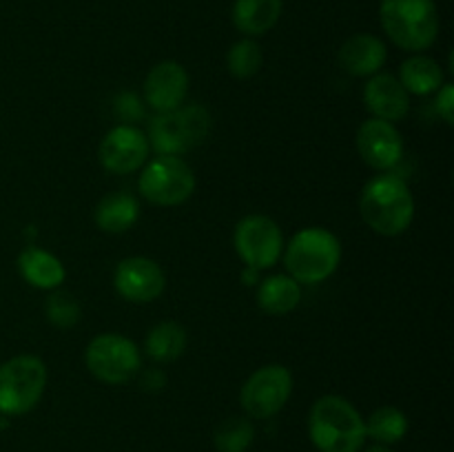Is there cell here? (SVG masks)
<instances>
[{
  "label": "cell",
  "instance_id": "cell-6",
  "mask_svg": "<svg viewBox=\"0 0 454 452\" xmlns=\"http://www.w3.org/2000/svg\"><path fill=\"white\" fill-rule=\"evenodd\" d=\"M47 366L35 355H16L0 363V412L27 415L38 406L47 390Z\"/></svg>",
  "mask_w": 454,
  "mask_h": 452
},
{
  "label": "cell",
  "instance_id": "cell-18",
  "mask_svg": "<svg viewBox=\"0 0 454 452\" xmlns=\"http://www.w3.org/2000/svg\"><path fill=\"white\" fill-rule=\"evenodd\" d=\"M140 217V202L129 191H114L98 202L93 220L96 226L105 233H124L131 229Z\"/></svg>",
  "mask_w": 454,
  "mask_h": 452
},
{
  "label": "cell",
  "instance_id": "cell-3",
  "mask_svg": "<svg viewBox=\"0 0 454 452\" xmlns=\"http://www.w3.org/2000/svg\"><path fill=\"white\" fill-rule=\"evenodd\" d=\"M380 20L399 49L421 53L437 43L439 12L434 0H381Z\"/></svg>",
  "mask_w": 454,
  "mask_h": 452
},
{
  "label": "cell",
  "instance_id": "cell-7",
  "mask_svg": "<svg viewBox=\"0 0 454 452\" xmlns=\"http://www.w3.org/2000/svg\"><path fill=\"white\" fill-rule=\"evenodd\" d=\"M84 363L98 381L120 386L131 381L142 368V355L136 341L118 332H102L89 341Z\"/></svg>",
  "mask_w": 454,
  "mask_h": 452
},
{
  "label": "cell",
  "instance_id": "cell-17",
  "mask_svg": "<svg viewBox=\"0 0 454 452\" xmlns=\"http://www.w3.org/2000/svg\"><path fill=\"white\" fill-rule=\"evenodd\" d=\"M18 270L29 286L40 288V291H56L67 277L62 261L53 253L34 246V244L22 248V253L18 255Z\"/></svg>",
  "mask_w": 454,
  "mask_h": 452
},
{
  "label": "cell",
  "instance_id": "cell-24",
  "mask_svg": "<svg viewBox=\"0 0 454 452\" xmlns=\"http://www.w3.org/2000/svg\"><path fill=\"white\" fill-rule=\"evenodd\" d=\"M213 441L220 452H247L255 441V425L247 417H229L215 428Z\"/></svg>",
  "mask_w": 454,
  "mask_h": 452
},
{
  "label": "cell",
  "instance_id": "cell-14",
  "mask_svg": "<svg viewBox=\"0 0 454 452\" xmlns=\"http://www.w3.org/2000/svg\"><path fill=\"white\" fill-rule=\"evenodd\" d=\"M189 93V74L176 60H164L146 74L145 102L158 113L184 105Z\"/></svg>",
  "mask_w": 454,
  "mask_h": 452
},
{
  "label": "cell",
  "instance_id": "cell-23",
  "mask_svg": "<svg viewBox=\"0 0 454 452\" xmlns=\"http://www.w3.org/2000/svg\"><path fill=\"white\" fill-rule=\"evenodd\" d=\"M408 433V417L395 406H381L368 417L366 437L375 439L377 443L393 446L399 443Z\"/></svg>",
  "mask_w": 454,
  "mask_h": 452
},
{
  "label": "cell",
  "instance_id": "cell-25",
  "mask_svg": "<svg viewBox=\"0 0 454 452\" xmlns=\"http://www.w3.org/2000/svg\"><path fill=\"white\" fill-rule=\"evenodd\" d=\"M262 56L260 44L253 38H242L229 49L226 53V66H229V74L238 80H248L262 69Z\"/></svg>",
  "mask_w": 454,
  "mask_h": 452
},
{
  "label": "cell",
  "instance_id": "cell-11",
  "mask_svg": "<svg viewBox=\"0 0 454 452\" xmlns=\"http://www.w3.org/2000/svg\"><path fill=\"white\" fill-rule=\"evenodd\" d=\"M149 153L151 144L145 131H140L136 124H118L102 137L98 160L109 173L127 175L146 164Z\"/></svg>",
  "mask_w": 454,
  "mask_h": 452
},
{
  "label": "cell",
  "instance_id": "cell-9",
  "mask_svg": "<svg viewBox=\"0 0 454 452\" xmlns=\"http://www.w3.org/2000/svg\"><path fill=\"white\" fill-rule=\"evenodd\" d=\"M293 394V375L282 363L262 366L244 381L239 403L253 419H270L284 410Z\"/></svg>",
  "mask_w": 454,
  "mask_h": 452
},
{
  "label": "cell",
  "instance_id": "cell-20",
  "mask_svg": "<svg viewBox=\"0 0 454 452\" xmlns=\"http://www.w3.org/2000/svg\"><path fill=\"white\" fill-rule=\"evenodd\" d=\"M301 301V284L291 275H270L257 286V306L266 315H288Z\"/></svg>",
  "mask_w": 454,
  "mask_h": 452
},
{
  "label": "cell",
  "instance_id": "cell-12",
  "mask_svg": "<svg viewBox=\"0 0 454 452\" xmlns=\"http://www.w3.org/2000/svg\"><path fill=\"white\" fill-rule=\"evenodd\" d=\"M114 286L122 300L133 304H151L167 288V275L162 266L151 257H124L115 269Z\"/></svg>",
  "mask_w": 454,
  "mask_h": 452
},
{
  "label": "cell",
  "instance_id": "cell-4",
  "mask_svg": "<svg viewBox=\"0 0 454 452\" xmlns=\"http://www.w3.org/2000/svg\"><path fill=\"white\" fill-rule=\"evenodd\" d=\"M341 261V244L335 233L322 226H309L293 235L284 251V266L300 284H322Z\"/></svg>",
  "mask_w": 454,
  "mask_h": 452
},
{
  "label": "cell",
  "instance_id": "cell-31",
  "mask_svg": "<svg viewBox=\"0 0 454 452\" xmlns=\"http://www.w3.org/2000/svg\"><path fill=\"white\" fill-rule=\"evenodd\" d=\"M257 273H260V270H255V269H248V266H247V270H244V282H247V284H253V282H255Z\"/></svg>",
  "mask_w": 454,
  "mask_h": 452
},
{
  "label": "cell",
  "instance_id": "cell-16",
  "mask_svg": "<svg viewBox=\"0 0 454 452\" xmlns=\"http://www.w3.org/2000/svg\"><path fill=\"white\" fill-rule=\"evenodd\" d=\"M388 51L384 40L372 34H355L337 51V62L346 74L355 78H371L380 74Z\"/></svg>",
  "mask_w": 454,
  "mask_h": 452
},
{
  "label": "cell",
  "instance_id": "cell-13",
  "mask_svg": "<svg viewBox=\"0 0 454 452\" xmlns=\"http://www.w3.org/2000/svg\"><path fill=\"white\" fill-rule=\"evenodd\" d=\"M357 151L375 171H390L403 155L402 133L393 122L371 118L357 129Z\"/></svg>",
  "mask_w": 454,
  "mask_h": 452
},
{
  "label": "cell",
  "instance_id": "cell-28",
  "mask_svg": "<svg viewBox=\"0 0 454 452\" xmlns=\"http://www.w3.org/2000/svg\"><path fill=\"white\" fill-rule=\"evenodd\" d=\"M434 109L437 115L452 127L454 124V87L452 82H443V87L437 91V100H434Z\"/></svg>",
  "mask_w": 454,
  "mask_h": 452
},
{
  "label": "cell",
  "instance_id": "cell-21",
  "mask_svg": "<svg viewBox=\"0 0 454 452\" xmlns=\"http://www.w3.org/2000/svg\"><path fill=\"white\" fill-rule=\"evenodd\" d=\"M399 82L403 84L408 93L430 96V93H437L446 80H443V71L437 60L417 53V56L402 62V66H399Z\"/></svg>",
  "mask_w": 454,
  "mask_h": 452
},
{
  "label": "cell",
  "instance_id": "cell-26",
  "mask_svg": "<svg viewBox=\"0 0 454 452\" xmlns=\"http://www.w3.org/2000/svg\"><path fill=\"white\" fill-rule=\"evenodd\" d=\"M44 315H47V319L53 326L65 328L67 331V328H74L80 322L82 308H80L78 300L71 292L56 291L44 301Z\"/></svg>",
  "mask_w": 454,
  "mask_h": 452
},
{
  "label": "cell",
  "instance_id": "cell-29",
  "mask_svg": "<svg viewBox=\"0 0 454 452\" xmlns=\"http://www.w3.org/2000/svg\"><path fill=\"white\" fill-rule=\"evenodd\" d=\"M142 388L149 390V393H158V390H162V386L167 384V377H164L162 370H158V368H153V370H146L145 375H142Z\"/></svg>",
  "mask_w": 454,
  "mask_h": 452
},
{
  "label": "cell",
  "instance_id": "cell-5",
  "mask_svg": "<svg viewBox=\"0 0 454 452\" xmlns=\"http://www.w3.org/2000/svg\"><path fill=\"white\" fill-rule=\"evenodd\" d=\"M213 118L204 106L182 105L158 113L149 122V144L158 155H177L195 149L208 137Z\"/></svg>",
  "mask_w": 454,
  "mask_h": 452
},
{
  "label": "cell",
  "instance_id": "cell-15",
  "mask_svg": "<svg viewBox=\"0 0 454 452\" xmlns=\"http://www.w3.org/2000/svg\"><path fill=\"white\" fill-rule=\"evenodd\" d=\"M364 105L371 111L372 118L386 120V122H399L411 111V93L403 89L397 75L375 74L364 89Z\"/></svg>",
  "mask_w": 454,
  "mask_h": 452
},
{
  "label": "cell",
  "instance_id": "cell-19",
  "mask_svg": "<svg viewBox=\"0 0 454 452\" xmlns=\"http://www.w3.org/2000/svg\"><path fill=\"white\" fill-rule=\"evenodd\" d=\"M282 9L284 0H235L233 25L247 38H257L278 25Z\"/></svg>",
  "mask_w": 454,
  "mask_h": 452
},
{
  "label": "cell",
  "instance_id": "cell-2",
  "mask_svg": "<svg viewBox=\"0 0 454 452\" xmlns=\"http://www.w3.org/2000/svg\"><path fill=\"white\" fill-rule=\"evenodd\" d=\"M309 437L319 452H359L366 443V421L340 394H324L309 415Z\"/></svg>",
  "mask_w": 454,
  "mask_h": 452
},
{
  "label": "cell",
  "instance_id": "cell-10",
  "mask_svg": "<svg viewBox=\"0 0 454 452\" xmlns=\"http://www.w3.org/2000/svg\"><path fill=\"white\" fill-rule=\"evenodd\" d=\"M233 246L238 251L239 260L244 266L255 270L270 269L278 264L284 251V235L278 222L270 220L269 215H253L242 217L235 226Z\"/></svg>",
  "mask_w": 454,
  "mask_h": 452
},
{
  "label": "cell",
  "instance_id": "cell-8",
  "mask_svg": "<svg viewBox=\"0 0 454 452\" xmlns=\"http://www.w3.org/2000/svg\"><path fill=\"white\" fill-rule=\"evenodd\" d=\"M195 173L177 155H158L140 173L137 191L155 207H180L193 195Z\"/></svg>",
  "mask_w": 454,
  "mask_h": 452
},
{
  "label": "cell",
  "instance_id": "cell-1",
  "mask_svg": "<svg viewBox=\"0 0 454 452\" xmlns=\"http://www.w3.org/2000/svg\"><path fill=\"white\" fill-rule=\"evenodd\" d=\"M359 213L371 230L384 238H397L415 220V195L406 180L395 173H381L362 189Z\"/></svg>",
  "mask_w": 454,
  "mask_h": 452
},
{
  "label": "cell",
  "instance_id": "cell-22",
  "mask_svg": "<svg viewBox=\"0 0 454 452\" xmlns=\"http://www.w3.org/2000/svg\"><path fill=\"white\" fill-rule=\"evenodd\" d=\"M186 344H189V335L182 323L160 322L146 335L145 350L153 362L171 363L184 355Z\"/></svg>",
  "mask_w": 454,
  "mask_h": 452
},
{
  "label": "cell",
  "instance_id": "cell-27",
  "mask_svg": "<svg viewBox=\"0 0 454 452\" xmlns=\"http://www.w3.org/2000/svg\"><path fill=\"white\" fill-rule=\"evenodd\" d=\"M115 113H118L120 120H124V124H133L145 118V105H142L137 93H120L115 97Z\"/></svg>",
  "mask_w": 454,
  "mask_h": 452
},
{
  "label": "cell",
  "instance_id": "cell-30",
  "mask_svg": "<svg viewBox=\"0 0 454 452\" xmlns=\"http://www.w3.org/2000/svg\"><path fill=\"white\" fill-rule=\"evenodd\" d=\"M359 452H395L390 446H384V443H375V446L366 448V450H359Z\"/></svg>",
  "mask_w": 454,
  "mask_h": 452
}]
</instances>
